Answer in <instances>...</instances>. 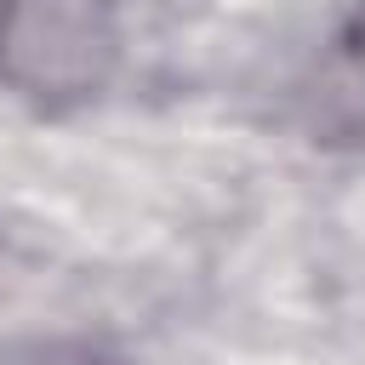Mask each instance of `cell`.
Here are the masks:
<instances>
[{"mask_svg":"<svg viewBox=\"0 0 365 365\" xmlns=\"http://www.w3.org/2000/svg\"><path fill=\"white\" fill-rule=\"evenodd\" d=\"M125 63L120 0H0V86L46 114L80 108Z\"/></svg>","mask_w":365,"mask_h":365,"instance_id":"cell-1","label":"cell"},{"mask_svg":"<svg viewBox=\"0 0 365 365\" xmlns=\"http://www.w3.org/2000/svg\"><path fill=\"white\" fill-rule=\"evenodd\" d=\"M0 365H97L91 354H68V348H23V354H6Z\"/></svg>","mask_w":365,"mask_h":365,"instance_id":"cell-2","label":"cell"},{"mask_svg":"<svg viewBox=\"0 0 365 365\" xmlns=\"http://www.w3.org/2000/svg\"><path fill=\"white\" fill-rule=\"evenodd\" d=\"M359 57H365V11H359Z\"/></svg>","mask_w":365,"mask_h":365,"instance_id":"cell-3","label":"cell"}]
</instances>
